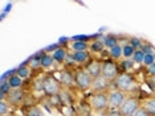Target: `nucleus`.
<instances>
[{
    "label": "nucleus",
    "mask_w": 155,
    "mask_h": 116,
    "mask_svg": "<svg viewBox=\"0 0 155 116\" xmlns=\"http://www.w3.org/2000/svg\"><path fill=\"white\" fill-rule=\"evenodd\" d=\"M111 89L125 92L126 95L137 92V78L131 73H121L111 82Z\"/></svg>",
    "instance_id": "obj_1"
},
{
    "label": "nucleus",
    "mask_w": 155,
    "mask_h": 116,
    "mask_svg": "<svg viewBox=\"0 0 155 116\" xmlns=\"http://www.w3.org/2000/svg\"><path fill=\"white\" fill-rule=\"evenodd\" d=\"M89 103L91 105V108H93V111L105 115L109 108H110L109 107V90L91 92L90 98H89Z\"/></svg>",
    "instance_id": "obj_2"
},
{
    "label": "nucleus",
    "mask_w": 155,
    "mask_h": 116,
    "mask_svg": "<svg viewBox=\"0 0 155 116\" xmlns=\"http://www.w3.org/2000/svg\"><path fill=\"white\" fill-rule=\"evenodd\" d=\"M43 80H44V95L47 98H56L61 92L62 84L60 82V79H57L54 77L53 73L44 74Z\"/></svg>",
    "instance_id": "obj_3"
},
{
    "label": "nucleus",
    "mask_w": 155,
    "mask_h": 116,
    "mask_svg": "<svg viewBox=\"0 0 155 116\" xmlns=\"http://www.w3.org/2000/svg\"><path fill=\"white\" fill-rule=\"evenodd\" d=\"M74 83H76L77 89L85 92V91L91 89L93 78L89 75V73H87L84 67H76V70H74Z\"/></svg>",
    "instance_id": "obj_4"
},
{
    "label": "nucleus",
    "mask_w": 155,
    "mask_h": 116,
    "mask_svg": "<svg viewBox=\"0 0 155 116\" xmlns=\"http://www.w3.org/2000/svg\"><path fill=\"white\" fill-rule=\"evenodd\" d=\"M140 105H142V102H140L137 92H134V94L127 95V98H126V100L121 105L119 111H121L122 116H133Z\"/></svg>",
    "instance_id": "obj_5"
},
{
    "label": "nucleus",
    "mask_w": 155,
    "mask_h": 116,
    "mask_svg": "<svg viewBox=\"0 0 155 116\" xmlns=\"http://www.w3.org/2000/svg\"><path fill=\"white\" fill-rule=\"evenodd\" d=\"M25 98H27V91H24L23 89H12L9 91V94L4 98V100L12 108H20V107L23 108L24 103H25Z\"/></svg>",
    "instance_id": "obj_6"
},
{
    "label": "nucleus",
    "mask_w": 155,
    "mask_h": 116,
    "mask_svg": "<svg viewBox=\"0 0 155 116\" xmlns=\"http://www.w3.org/2000/svg\"><path fill=\"white\" fill-rule=\"evenodd\" d=\"M121 73H122V70L119 69V65L115 61H113V59H105V61H102V75L101 77H104V78L113 82Z\"/></svg>",
    "instance_id": "obj_7"
},
{
    "label": "nucleus",
    "mask_w": 155,
    "mask_h": 116,
    "mask_svg": "<svg viewBox=\"0 0 155 116\" xmlns=\"http://www.w3.org/2000/svg\"><path fill=\"white\" fill-rule=\"evenodd\" d=\"M127 95L122 91H118V90H113L110 89L109 90V107L110 108H121V105L123 104V102L126 100Z\"/></svg>",
    "instance_id": "obj_8"
},
{
    "label": "nucleus",
    "mask_w": 155,
    "mask_h": 116,
    "mask_svg": "<svg viewBox=\"0 0 155 116\" xmlns=\"http://www.w3.org/2000/svg\"><path fill=\"white\" fill-rule=\"evenodd\" d=\"M74 70L69 69V67L60 70V78L58 79H60V82H61L62 87L73 89V86H76V83H74Z\"/></svg>",
    "instance_id": "obj_9"
},
{
    "label": "nucleus",
    "mask_w": 155,
    "mask_h": 116,
    "mask_svg": "<svg viewBox=\"0 0 155 116\" xmlns=\"http://www.w3.org/2000/svg\"><path fill=\"white\" fill-rule=\"evenodd\" d=\"M85 70L89 73V75L93 79H97L102 75V61L100 59H91L85 66Z\"/></svg>",
    "instance_id": "obj_10"
},
{
    "label": "nucleus",
    "mask_w": 155,
    "mask_h": 116,
    "mask_svg": "<svg viewBox=\"0 0 155 116\" xmlns=\"http://www.w3.org/2000/svg\"><path fill=\"white\" fill-rule=\"evenodd\" d=\"M70 59H72L73 62L78 63V65L85 67L93 58H91V55H90V52L85 50V52H73V54L70 55Z\"/></svg>",
    "instance_id": "obj_11"
},
{
    "label": "nucleus",
    "mask_w": 155,
    "mask_h": 116,
    "mask_svg": "<svg viewBox=\"0 0 155 116\" xmlns=\"http://www.w3.org/2000/svg\"><path fill=\"white\" fill-rule=\"evenodd\" d=\"M111 89V82L104 77H100L97 79H93L91 84V92H98V91H107Z\"/></svg>",
    "instance_id": "obj_12"
},
{
    "label": "nucleus",
    "mask_w": 155,
    "mask_h": 116,
    "mask_svg": "<svg viewBox=\"0 0 155 116\" xmlns=\"http://www.w3.org/2000/svg\"><path fill=\"white\" fill-rule=\"evenodd\" d=\"M16 74L23 79H29L31 74H32V70L29 67V63H28V59L25 62H23L19 67L16 69Z\"/></svg>",
    "instance_id": "obj_13"
},
{
    "label": "nucleus",
    "mask_w": 155,
    "mask_h": 116,
    "mask_svg": "<svg viewBox=\"0 0 155 116\" xmlns=\"http://www.w3.org/2000/svg\"><path fill=\"white\" fill-rule=\"evenodd\" d=\"M23 110V116H44V111L38 105H29V107H24Z\"/></svg>",
    "instance_id": "obj_14"
},
{
    "label": "nucleus",
    "mask_w": 155,
    "mask_h": 116,
    "mask_svg": "<svg viewBox=\"0 0 155 116\" xmlns=\"http://www.w3.org/2000/svg\"><path fill=\"white\" fill-rule=\"evenodd\" d=\"M52 55H53V58H54V62L64 63L66 61V58H68V49L61 46V48H58L54 53H52Z\"/></svg>",
    "instance_id": "obj_15"
},
{
    "label": "nucleus",
    "mask_w": 155,
    "mask_h": 116,
    "mask_svg": "<svg viewBox=\"0 0 155 116\" xmlns=\"http://www.w3.org/2000/svg\"><path fill=\"white\" fill-rule=\"evenodd\" d=\"M142 107L147 111L150 116H155V96L146 98L142 103Z\"/></svg>",
    "instance_id": "obj_16"
},
{
    "label": "nucleus",
    "mask_w": 155,
    "mask_h": 116,
    "mask_svg": "<svg viewBox=\"0 0 155 116\" xmlns=\"http://www.w3.org/2000/svg\"><path fill=\"white\" fill-rule=\"evenodd\" d=\"M69 48L73 52H85V50H89V44L82 41H70Z\"/></svg>",
    "instance_id": "obj_17"
},
{
    "label": "nucleus",
    "mask_w": 155,
    "mask_h": 116,
    "mask_svg": "<svg viewBox=\"0 0 155 116\" xmlns=\"http://www.w3.org/2000/svg\"><path fill=\"white\" fill-rule=\"evenodd\" d=\"M104 49H105V44L101 38L91 41L89 44V50L91 53H104Z\"/></svg>",
    "instance_id": "obj_18"
},
{
    "label": "nucleus",
    "mask_w": 155,
    "mask_h": 116,
    "mask_svg": "<svg viewBox=\"0 0 155 116\" xmlns=\"http://www.w3.org/2000/svg\"><path fill=\"white\" fill-rule=\"evenodd\" d=\"M102 41H104V44H105V48H107V49H111V48H114V46L118 45V37L115 36V34H107V36H104Z\"/></svg>",
    "instance_id": "obj_19"
},
{
    "label": "nucleus",
    "mask_w": 155,
    "mask_h": 116,
    "mask_svg": "<svg viewBox=\"0 0 155 116\" xmlns=\"http://www.w3.org/2000/svg\"><path fill=\"white\" fill-rule=\"evenodd\" d=\"M40 62H41V67H43V69H49V67H52V66H53L54 58H53V55H52V54L45 53L43 57H41Z\"/></svg>",
    "instance_id": "obj_20"
},
{
    "label": "nucleus",
    "mask_w": 155,
    "mask_h": 116,
    "mask_svg": "<svg viewBox=\"0 0 155 116\" xmlns=\"http://www.w3.org/2000/svg\"><path fill=\"white\" fill-rule=\"evenodd\" d=\"M123 55V52H122V46L121 45H117V46L109 49V57H110V59H113V61H117V59H119Z\"/></svg>",
    "instance_id": "obj_21"
},
{
    "label": "nucleus",
    "mask_w": 155,
    "mask_h": 116,
    "mask_svg": "<svg viewBox=\"0 0 155 116\" xmlns=\"http://www.w3.org/2000/svg\"><path fill=\"white\" fill-rule=\"evenodd\" d=\"M8 83L11 84L12 89H21L23 84H24V79L20 78L17 74H15V75H12L8 78Z\"/></svg>",
    "instance_id": "obj_22"
},
{
    "label": "nucleus",
    "mask_w": 155,
    "mask_h": 116,
    "mask_svg": "<svg viewBox=\"0 0 155 116\" xmlns=\"http://www.w3.org/2000/svg\"><path fill=\"white\" fill-rule=\"evenodd\" d=\"M118 65H119V69L122 70V73H129V70L134 69V65H135V62H134L133 59H130V58H125L123 61L119 62Z\"/></svg>",
    "instance_id": "obj_23"
},
{
    "label": "nucleus",
    "mask_w": 155,
    "mask_h": 116,
    "mask_svg": "<svg viewBox=\"0 0 155 116\" xmlns=\"http://www.w3.org/2000/svg\"><path fill=\"white\" fill-rule=\"evenodd\" d=\"M11 90H12V87H11V84L8 83V80H7V82L0 83V98H2V99H4L7 95L9 94V91H11Z\"/></svg>",
    "instance_id": "obj_24"
},
{
    "label": "nucleus",
    "mask_w": 155,
    "mask_h": 116,
    "mask_svg": "<svg viewBox=\"0 0 155 116\" xmlns=\"http://www.w3.org/2000/svg\"><path fill=\"white\" fill-rule=\"evenodd\" d=\"M122 52H123V57L125 58H133L134 53H135V49H134L130 44L126 42V44L122 46Z\"/></svg>",
    "instance_id": "obj_25"
},
{
    "label": "nucleus",
    "mask_w": 155,
    "mask_h": 116,
    "mask_svg": "<svg viewBox=\"0 0 155 116\" xmlns=\"http://www.w3.org/2000/svg\"><path fill=\"white\" fill-rule=\"evenodd\" d=\"M127 44H130L131 46L135 49V50H138V49L142 48V45H143V41L140 40L139 37H129V40H127Z\"/></svg>",
    "instance_id": "obj_26"
},
{
    "label": "nucleus",
    "mask_w": 155,
    "mask_h": 116,
    "mask_svg": "<svg viewBox=\"0 0 155 116\" xmlns=\"http://www.w3.org/2000/svg\"><path fill=\"white\" fill-rule=\"evenodd\" d=\"M12 110V107L9 105L4 99H2V102H0V115L2 116H5V115H8L9 112H11Z\"/></svg>",
    "instance_id": "obj_27"
},
{
    "label": "nucleus",
    "mask_w": 155,
    "mask_h": 116,
    "mask_svg": "<svg viewBox=\"0 0 155 116\" xmlns=\"http://www.w3.org/2000/svg\"><path fill=\"white\" fill-rule=\"evenodd\" d=\"M144 53L140 50V49H138V50H135V53H134V55H133V61L135 62V63H143V61H144Z\"/></svg>",
    "instance_id": "obj_28"
},
{
    "label": "nucleus",
    "mask_w": 155,
    "mask_h": 116,
    "mask_svg": "<svg viewBox=\"0 0 155 116\" xmlns=\"http://www.w3.org/2000/svg\"><path fill=\"white\" fill-rule=\"evenodd\" d=\"M140 50H142L144 54H154L153 53V45L149 44V42L143 41V45H142V48H140Z\"/></svg>",
    "instance_id": "obj_29"
},
{
    "label": "nucleus",
    "mask_w": 155,
    "mask_h": 116,
    "mask_svg": "<svg viewBox=\"0 0 155 116\" xmlns=\"http://www.w3.org/2000/svg\"><path fill=\"white\" fill-rule=\"evenodd\" d=\"M143 63L147 66V67H149V66H151V65H154V63H155V57H154V54H146V55H144Z\"/></svg>",
    "instance_id": "obj_30"
},
{
    "label": "nucleus",
    "mask_w": 155,
    "mask_h": 116,
    "mask_svg": "<svg viewBox=\"0 0 155 116\" xmlns=\"http://www.w3.org/2000/svg\"><path fill=\"white\" fill-rule=\"evenodd\" d=\"M104 116H122V114L118 108H109L107 112Z\"/></svg>",
    "instance_id": "obj_31"
},
{
    "label": "nucleus",
    "mask_w": 155,
    "mask_h": 116,
    "mask_svg": "<svg viewBox=\"0 0 155 116\" xmlns=\"http://www.w3.org/2000/svg\"><path fill=\"white\" fill-rule=\"evenodd\" d=\"M133 116H150V115L147 114V111L144 110L142 105H140V107L138 108V110H137V112H135V114H134Z\"/></svg>",
    "instance_id": "obj_32"
},
{
    "label": "nucleus",
    "mask_w": 155,
    "mask_h": 116,
    "mask_svg": "<svg viewBox=\"0 0 155 116\" xmlns=\"http://www.w3.org/2000/svg\"><path fill=\"white\" fill-rule=\"evenodd\" d=\"M89 116H94V115H93V114H91V115H89Z\"/></svg>",
    "instance_id": "obj_33"
},
{
    "label": "nucleus",
    "mask_w": 155,
    "mask_h": 116,
    "mask_svg": "<svg viewBox=\"0 0 155 116\" xmlns=\"http://www.w3.org/2000/svg\"><path fill=\"white\" fill-rule=\"evenodd\" d=\"M154 57H155V53H154Z\"/></svg>",
    "instance_id": "obj_34"
}]
</instances>
